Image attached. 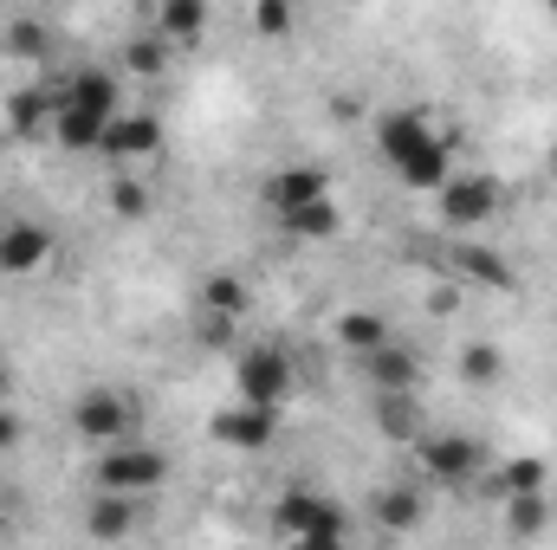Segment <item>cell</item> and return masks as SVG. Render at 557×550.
<instances>
[{
	"label": "cell",
	"instance_id": "32",
	"mask_svg": "<svg viewBox=\"0 0 557 550\" xmlns=\"http://www.w3.org/2000/svg\"><path fill=\"white\" fill-rule=\"evenodd\" d=\"M454 298H460V291H454V285H441V291H428V311H454Z\"/></svg>",
	"mask_w": 557,
	"mask_h": 550
},
{
	"label": "cell",
	"instance_id": "31",
	"mask_svg": "<svg viewBox=\"0 0 557 550\" xmlns=\"http://www.w3.org/2000/svg\"><path fill=\"white\" fill-rule=\"evenodd\" d=\"M292 550H350V538L344 532H311V538H298Z\"/></svg>",
	"mask_w": 557,
	"mask_h": 550
},
{
	"label": "cell",
	"instance_id": "12",
	"mask_svg": "<svg viewBox=\"0 0 557 550\" xmlns=\"http://www.w3.org/2000/svg\"><path fill=\"white\" fill-rule=\"evenodd\" d=\"M247 304H253V291H247V278L240 273H208L201 278V291H195V317H214V324H240L247 317Z\"/></svg>",
	"mask_w": 557,
	"mask_h": 550
},
{
	"label": "cell",
	"instance_id": "17",
	"mask_svg": "<svg viewBox=\"0 0 557 550\" xmlns=\"http://www.w3.org/2000/svg\"><path fill=\"white\" fill-rule=\"evenodd\" d=\"M85 532H91L98 545H124V538L137 532V499H117V492H98V499L85 505Z\"/></svg>",
	"mask_w": 557,
	"mask_h": 550
},
{
	"label": "cell",
	"instance_id": "9",
	"mask_svg": "<svg viewBox=\"0 0 557 550\" xmlns=\"http://www.w3.org/2000/svg\"><path fill=\"white\" fill-rule=\"evenodd\" d=\"M208 434L227 447V453H267L278 440V409H253V402H227V409L208 414Z\"/></svg>",
	"mask_w": 557,
	"mask_h": 550
},
{
	"label": "cell",
	"instance_id": "30",
	"mask_svg": "<svg viewBox=\"0 0 557 550\" xmlns=\"http://www.w3.org/2000/svg\"><path fill=\"white\" fill-rule=\"evenodd\" d=\"M20 434H26V421H20L13 409H0V453H13V447H20Z\"/></svg>",
	"mask_w": 557,
	"mask_h": 550
},
{
	"label": "cell",
	"instance_id": "18",
	"mask_svg": "<svg viewBox=\"0 0 557 550\" xmlns=\"http://www.w3.org/2000/svg\"><path fill=\"white\" fill-rule=\"evenodd\" d=\"M447 266L467 278V285H486V291H506V285H512V266H506L493 247H480V240H460V247L447 253Z\"/></svg>",
	"mask_w": 557,
	"mask_h": 550
},
{
	"label": "cell",
	"instance_id": "33",
	"mask_svg": "<svg viewBox=\"0 0 557 550\" xmlns=\"http://www.w3.org/2000/svg\"><path fill=\"white\" fill-rule=\"evenodd\" d=\"M7 396H13V376H7V363H0V409H7Z\"/></svg>",
	"mask_w": 557,
	"mask_h": 550
},
{
	"label": "cell",
	"instance_id": "16",
	"mask_svg": "<svg viewBox=\"0 0 557 550\" xmlns=\"http://www.w3.org/2000/svg\"><path fill=\"white\" fill-rule=\"evenodd\" d=\"M337 343L363 363V357H376L383 343H396V330H389V317L383 311H370V304H350L344 317H337Z\"/></svg>",
	"mask_w": 557,
	"mask_h": 550
},
{
	"label": "cell",
	"instance_id": "15",
	"mask_svg": "<svg viewBox=\"0 0 557 550\" xmlns=\"http://www.w3.org/2000/svg\"><path fill=\"white\" fill-rule=\"evenodd\" d=\"M363 376H370V389L376 396H416V350H403V343H383L376 357H363Z\"/></svg>",
	"mask_w": 557,
	"mask_h": 550
},
{
	"label": "cell",
	"instance_id": "36",
	"mask_svg": "<svg viewBox=\"0 0 557 550\" xmlns=\"http://www.w3.org/2000/svg\"><path fill=\"white\" fill-rule=\"evenodd\" d=\"M552 13H557V7H552Z\"/></svg>",
	"mask_w": 557,
	"mask_h": 550
},
{
	"label": "cell",
	"instance_id": "26",
	"mask_svg": "<svg viewBox=\"0 0 557 550\" xmlns=\"http://www.w3.org/2000/svg\"><path fill=\"white\" fill-rule=\"evenodd\" d=\"M7 52H13V59H46V52H52V33L20 13V20H7Z\"/></svg>",
	"mask_w": 557,
	"mask_h": 550
},
{
	"label": "cell",
	"instance_id": "4",
	"mask_svg": "<svg viewBox=\"0 0 557 550\" xmlns=\"http://www.w3.org/2000/svg\"><path fill=\"white\" fill-rule=\"evenodd\" d=\"M59 111L65 117H85V124H98V130H111L131 104H124V78L117 72H104V65H78L65 85H59Z\"/></svg>",
	"mask_w": 557,
	"mask_h": 550
},
{
	"label": "cell",
	"instance_id": "22",
	"mask_svg": "<svg viewBox=\"0 0 557 550\" xmlns=\"http://www.w3.org/2000/svg\"><path fill=\"white\" fill-rule=\"evenodd\" d=\"M545 486H552V466H545L539 453L499 460V492H506V499H525V492H545Z\"/></svg>",
	"mask_w": 557,
	"mask_h": 550
},
{
	"label": "cell",
	"instance_id": "27",
	"mask_svg": "<svg viewBox=\"0 0 557 550\" xmlns=\"http://www.w3.org/2000/svg\"><path fill=\"white\" fill-rule=\"evenodd\" d=\"M499 370H506V357H499V343H467V350H460V376H467L473 389H486V383H499Z\"/></svg>",
	"mask_w": 557,
	"mask_h": 550
},
{
	"label": "cell",
	"instance_id": "1",
	"mask_svg": "<svg viewBox=\"0 0 557 550\" xmlns=\"http://www.w3.org/2000/svg\"><path fill=\"white\" fill-rule=\"evenodd\" d=\"M376 155H383V162L403 175V188H416V195H441L447 175H454V142L441 137L416 104H396V111L376 117Z\"/></svg>",
	"mask_w": 557,
	"mask_h": 550
},
{
	"label": "cell",
	"instance_id": "6",
	"mask_svg": "<svg viewBox=\"0 0 557 550\" xmlns=\"http://www.w3.org/2000/svg\"><path fill=\"white\" fill-rule=\"evenodd\" d=\"M273 532L285 545H298V538H311V532H350V518L337 512V499H324V492H311V486H292V492L273 499Z\"/></svg>",
	"mask_w": 557,
	"mask_h": 550
},
{
	"label": "cell",
	"instance_id": "34",
	"mask_svg": "<svg viewBox=\"0 0 557 550\" xmlns=\"http://www.w3.org/2000/svg\"><path fill=\"white\" fill-rule=\"evenodd\" d=\"M552 162H557V142H552Z\"/></svg>",
	"mask_w": 557,
	"mask_h": 550
},
{
	"label": "cell",
	"instance_id": "29",
	"mask_svg": "<svg viewBox=\"0 0 557 550\" xmlns=\"http://www.w3.org/2000/svg\"><path fill=\"white\" fill-rule=\"evenodd\" d=\"M111 208H117L124 221H143V214H149V188H143L137 175H117V182H111Z\"/></svg>",
	"mask_w": 557,
	"mask_h": 550
},
{
	"label": "cell",
	"instance_id": "10",
	"mask_svg": "<svg viewBox=\"0 0 557 550\" xmlns=\"http://www.w3.org/2000/svg\"><path fill=\"white\" fill-rule=\"evenodd\" d=\"M311 201H331V175L311 168V162H292V168H278L273 182H267V208H273V221L298 214V208H311Z\"/></svg>",
	"mask_w": 557,
	"mask_h": 550
},
{
	"label": "cell",
	"instance_id": "14",
	"mask_svg": "<svg viewBox=\"0 0 557 550\" xmlns=\"http://www.w3.org/2000/svg\"><path fill=\"white\" fill-rule=\"evenodd\" d=\"M52 117H59V91H46V85H26V91H7V130L13 137H46L52 130Z\"/></svg>",
	"mask_w": 557,
	"mask_h": 550
},
{
	"label": "cell",
	"instance_id": "19",
	"mask_svg": "<svg viewBox=\"0 0 557 550\" xmlns=\"http://www.w3.org/2000/svg\"><path fill=\"white\" fill-rule=\"evenodd\" d=\"M201 33H208V7H201V0H162V7H156V39H162L169 52H175V46H195Z\"/></svg>",
	"mask_w": 557,
	"mask_h": 550
},
{
	"label": "cell",
	"instance_id": "28",
	"mask_svg": "<svg viewBox=\"0 0 557 550\" xmlns=\"http://www.w3.org/2000/svg\"><path fill=\"white\" fill-rule=\"evenodd\" d=\"M292 26H298L292 0H253V33H260V39H285Z\"/></svg>",
	"mask_w": 557,
	"mask_h": 550
},
{
	"label": "cell",
	"instance_id": "13",
	"mask_svg": "<svg viewBox=\"0 0 557 550\" xmlns=\"http://www.w3.org/2000/svg\"><path fill=\"white\" fill-rule=\"evenodd\" d=\"M156 149H162V124L149 111H124L98 142V155H111V162H137V155H156Z\"/></svg>",
	"mask_w": 557,
	"mask_h": 550
},
{
	"label": "cell",
	"instance_id": "5",
	"mask_svg": "<svg viewBox=\"0 0 557 550\" xmlns=\"http://www.w3.org/2000/svg\"><path fill=\"white\" fill-rule=\"evenodd\" d=\"M416 460H421V479H434V486H467L480 466H486V453H480V440L473 434H421L416 440Z\"/></svg>",
	"mask_w": 557,
	"mask_h": 550
},
{
	"label": "cell",
	"instance_id": "20",
	"mask_svg": "<svg viewBox=\"0 0 557 550\" xmlns=\"http://www.w3.org/2000/svg\"><path fill=\"white\" fill-rule=\"evenodd\" d=\"M370 512H376V525H383V532H416L428 505H421V486H376Z\"/></svg>",
	"mask_w": 557,
	"mask_h": 550
},
{
	"label": "cell",
	"instance_id": "8",
	"mask_svg": "<svg viewBox=\"0 0 557 550\" xmlns=\"http://www.w3.org/2000/svg\"><path fill=\"white\" fill-rule=\"evenodd\" d=\"M441 221L460 227V234H480L493 214H499V182L493 175H447V188L434 195Z\"/></svg>",
	"mask_w": 557,
	"mask_h": 550
},
{
	"label": "cell",
	"instance_id": "24",
	"mask_svg": "<svg viewBox=\"0 0 557 550\" xmlns=\"http://www.w3.org/2000/svg\"><path fill=\"white\" fill-rule=\"evenodd\" d=\"M376 427H383L389 440H421L416 396H376Z\"/></svg>",
	"mask_w": 557,
	"mask_h": 550
},
{
	"label": "cell",
	"instance_id": "25",
	"mask_svg": "<svg viewBox=\"0 0 557 550\" xmlns=\"http://www.w3.org/2000/svg\"><path fill=\"white\" fill-rule=\"evenodd\" d=\"M124 72H131V78H162V72H169V46H162L156 33H137V39L124 46Z\"/></svg>",
	"mask_w": 557,
	"mask_h": 550
},
{
	"label": "cell",
	"instance_id": "7",
	"mask_svg": "<svg viewBox=\"0 0 557 550\" xmlns=\"http://www.w3.org/2000/svg\"><path fill=\"white\" fill-rule=\"evenodd\" d=\"M72 427H78L85 440H98V447H117V440H131V427H137V396H124V389H91V396L72 402Z\"/></svg>",
	"mask_w": 557,
	"mask_h": 550
},
{
	"label": "cell",
	"instance_id": "2",
	"mask_svg": "<svg viewBox=\"0 0 557 550\" xmlns=\"http://www.w3.org/2000/svg\"><path fill=\"white\" fill-rule=\"evenodd\" d=\"M162 473H169V460H162L156 447H143V440H117V447H104V453L91 460L98 492H117V499H143V492H156Z\"/></svg>",
	"mask_w": 557,
	"mask_h": 550
},
{
	"label": "cell",
	"instance_id": "11",
	"mask_svg": "<svg viewBox=\"0 0 557 550\" xmlns=\"http://www.w3.org/2000/svg\"><path fill=\"white\" fill-rule=\"evenodd\" d=\"M52 260V234L39 221H7L0 227V278H26Z\"/></svg>",
	"mask_w": 557,
	"mask_h": 550
},
{
	"label": "cell",
	"instance_id": "3",
	"mask_svg": "<svg viewBox=\"0 0 557 550\" xmlns=\"http://www.w3.org/2000/svg\"><path fill=\"white\" fill-rule=\"evenodd\" d=\"M292 357L278 350V343H247L240 357H234V402H253V409H285L292 402Z\"/></svg>",
	"mask_w": 557,
	"mask_h": 550
},
{
	"label": "cell",
	"instance_id": "21",
	"mask_svg": "<svg viewBox=\"0 0 557 550\" xmlns=\"http://www.w3.org/2000/svg\"><path fill=\"white\" fill-rule=\"evenodd\" d=\"M337 227H344L337 201H311V208H298V214H285V221H278V234H285V240H298V247H318V240H331Z\"/></svg>",
	"mask_w": 557,
	"mask_h": 550
},
{
	"label": "cell",
	"instance_id": "23",
	"mask_svg": "<svg viewBox=\"0 0 557 550\" xmlns=\"http://www.w3.org/2000/svg\"><path fill=\"white\" fill-rule=\"evenodd\" d=\"M552 525V492H525V499H506V532L512 538H539Z\"/></svg>",
	"mask_w": 557,
	"mask_h": 550
},
{
	"label": "cell",
	"instance_id": "35",
	"mask_svg": "<svg viewBox=\"0 0 557 550\" xmlns=\"http://www.w3.org/2000/svg\"><path fill=\"white\" fill-rule=\"evenodd\" d=\"M0 227H7V221H0Z\"/></svg>",
	"mask_w": 557,
	"mask_h": 550
}]
</instances>
